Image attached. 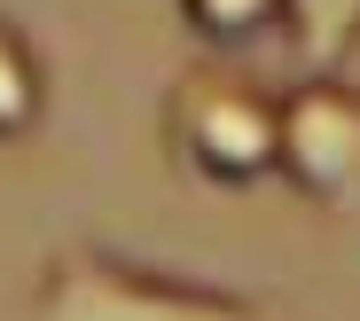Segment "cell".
Instances as JSON below:
<instances>
[{"mask_svg":"<svg viewBox=\"0 0 360 321\" xmlns=\"http://www.w3.org/2000/svg\"><path fill=\"white\" fill-rule=\"evenodd\" d=\"M180 24H188L212 55H266L290 39V0H172Z\"/></svg>","mask_w":360,"mask_h":321,"instance_id":"cell-4","label":"cell"},{"mask_svg":"<svg viewBox=\"0 0 360 321\" xmlns=\"http://www.w3.org/2000/svg\"><path fill=\"white\" fill-rule=\"evenodd\" d=\"M282 55L297 71H352V55H360V0H290Z\"/></svg>","mask_w":360,"mask_h":321,"instance_id":"cell-6","label":"cell"},{"mask_svg":"<svg viewBox=\"0 0 360 321\" xmlns=\"http://www.w3.org/2000/svg\"><path fill=\"white\" fill-rule=\"evenodd\" d=\"M274 180L321 212L360 204V87L345 71H297L274 118Z\"/></svg>","mask_w":360,"mask_h":321,"instance_id":"cell-3","label":"cell"},{"mask_svg":"<svg viewBox=\"0 0 360 321\" xmlns=\"http://www.w3.org/2000/svg\"><path fill=\"white\" fill-rule=\"evenodd\" d=\"M274 118H282L274 79H259L243 55H204L165 87L157 149L196 188H259L274 180Z\"/></svg>","mask_w":360,"mask_h":321,"instance_id":"cell-1","label":"cell"},{"mask_svg":"<svg viewBox=\"0 0 360 321\" xmlns=\"http://www.w3.org/2000/svg\"><path fill=\"white\" fill-rule=\"evenodd\" d=\"M24 321H274V306L227 290V282L141 267L110 243H63L39 267Z\"/></svg>","mask_w":360,"mask_h":321,"instance_id":"cell-2","label":"cell"},{"mask_svg":"<svg viewBox=\"0 0 360 321\" xmlns=\"http://www.w3.org/2000/svg\"><path fill=\"white\" fill-rule=\"evenodd\" d=\"M47 94H55V79H47L39 39L16 16H0V141H24L47 118Z\"/></svg>","mask_w":360,"mask_h":321,"instance_id":"cell-5","label":"cell"}]
</instances>
